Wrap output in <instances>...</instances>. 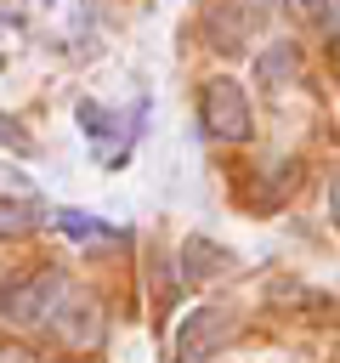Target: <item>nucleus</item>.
Segmentation results:
<instances>
[{
    "mask_svg": "<svg viewBox=\"0 0 340 363\" xmlns=\"http://www.w3.org/2000/svg\"><path fill=\"white\" fill-rule=\"evenodd\" d=\"M68 278L62 272H28V278H17V284H6L0 289V318H11V323H23V329H34V323H57V312L68 306Z\"/></svg>",
    "mask_w": 340,
    "mask_h": 363,
    "instance_id": "1",
    "label": "nucleus"
},
{
    "mask_svg": "<svg viewBox=\"0 0 340 363\" xmlns=\"http://www.w3.org/2000/svg\"><path fill=\"white\" fill-rule=\"evenodd\" d=\"M198 119H204V130L215 142H244L249 136V96H244V85L227 79V74L210 79L204 96H198Z\"/></svg>",
    "mask_w": 340,
    "mask_h": 363,
    "instance_id": "2",
    "label": "nucleus"
},
{
    "mask_svg": "<svg viewBox=\"0 0 340 363\" xmlns=\"http://www.w3.org/2000/svg\"><path fill=\"white\" fill-rule=\"evenodd\" d=\"M227 340H232V318L221 306H193L176 323V363H210Z\"/></svg>",
    "mask_w": 340,
    "mask_h": 363,
    "instance_id": "3",
    "label": "nucleus"
},
{
    "mask_svg": "<svg viewBox=\"0 0 340 363\" xmlns=\"http://www.w3.org/2000/svg\"><path fill=\"white\" fill-rule=\"evenodd\" d=\"M51 329H62V340H68V346H91V340H96V306H79V301L68 295V306L57 312V323H51Z\"/></svg>",
    "mask_w": 340,
    "mask_h": 363,
    "instance_id": "4",
    "label": "nucleus"
},
{
    "mask_svg": "<svg viewBox=\"0 0 340 363\" xmlns=\"http://www.w3.org/2000/svg\"><path fill=\"white\" fill-rule=\"evenodd\" d=\"M57 227H62V233H74V238H119L113 227H102L96 216H79V210H62V216H57Z\"/></svg>",
    "mask_w": 340,
    "mask_h": 363,
    "instance_id": "5",
    "label": "nucleus"
},
{
    "mask_svg": "<svg viewBox=\"0 0 340 363\" xmlns=\"http://www.w3.org/2000/svg\"><path fill=\"white\" fill-rule=\"evenodd\" d=\"M261 79H272V85H283V79H295V51H289V45H278V51H266V57H261Z\"/></svg>",
    "mask_w": 340,
    "mask_h": 363,
    "instance_id": "6",
    "label": "nucleus"
},
{
    "mask_svg": "<svg viewBox=\"0 0 340 363\" xmlns=\"http://www.w3.org/2000/svg\"><path fill=\"white\" fill-rule=\"evenodd\" d=\"M34 216H40L34 204H0V227H6V233H23V227H34Z\"/></svg>",
    "mask_w": 340,
    "mask_h": 363,
    "instance_id": "7",
    "label": "nucleus"
},
{
    "mask_svg": "<svg viewBox=\"0 0 340 363\" xmlns=\"http://www.w3.org/2000/svg\"><path fill=\"white\" fill-rule=\"evenodd\" d=\"M295 6V17H306V23H323L329 17V0H289Z\"/></svg>",
    "mask_w": 340,
    "mask_h": 363,
    "instance_id": "8",
    "label": "nucleus"
},
{
    "mask_svg": "<svg viewBox=\"0 0 340 363\" xmlns=\"http://www.w3.org/2000/svg\"><path fill=\"white\" fill-rule=\"evenodd\" d=\"M0 363H45V357H34V352H23V346H0Z\"/></svg>",
    "mask_w": 340,
    "mask_h": 363,
    "instance_id": "9",
    "label": "nucleus"
},
{
    "mask_svg": "<svg viewBox=\"0 0 340 363\" xmlns=\"http://www.w3.org/2000/svg\"><path fill=\"white\" fill-rule=\"evenodd\" d=\"M329 210H334V221H340V176H334V187H329Z\"/></svg>",
    "mask_w": 340,
    "mask_h": 363,
    "instance_id": "10",
    "label": "nucleus"
}]
</instances>
